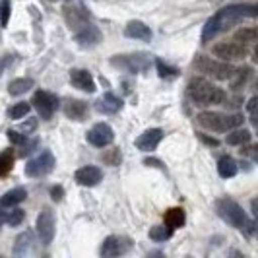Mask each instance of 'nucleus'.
<instances>
[{
    "label": "nucleus",
    "mask_w": 258,
    "mask_h": 258,
    "mask_svg": "<svg viewBox=\"0 0 258 258\" xmlns=\"http://www.w3.org/2000/svg\"><path fill=\"white\" fill-rule=\"evenodd\" d=\"M248 18H258V2L256 4H231V6H225L218 12L214 14L202 29V43H208L212 39H216L220 33L229 31L233 26L241 24L243 20Z\"/></svg>",
    "instance_id": "1"
},
{
    "label": "nucleus",
    "mask_w": 258,
    "mask_h": 258,
    "mask_svg": "<svg viewBox=\"0 0 258 258\" xmlns=\"http://www.w3.org/2000/svg\"><path fill=\"white\" fill-rule=\"evenodd\" d=\"M186 93L190 97V101L198 107H212V105H223L227 101V93L225 90L218 88L216 84H212L210 80L202 76H194L188 82Z\"/></svg>",
    "instance_id": "2"
},
{
    "label": "nucleus",
    "mask_w": 258,
    "mask_h": 258,
    "mask_svg": "<svg viewBox=\"0 0 258 258\" xmlns=\"http://www.w3.org/2000/svg\"><path fill=\"white\" fill-rule=\"evenodd\" d=\"M216 214L227 225L239 229L245 237H250V235H254V231H256V223L250 220L246 216L245 210L239 206L235 200H231V198H220L216 202Z\"/></svg>",
    "instance_id": "3"
},
{
    "label": "nucleus",
    "mask_w": 258,
    "mask_h": 258,
    "mask_svg": "<svg viewBox=\"0 0 258 258\" xmlns=\"http://www.w3.org/2000/svg\"><path fill=\"white\" fill-rule=\"evenodd\" d=\"M243 115L233 113V115H225V113H216V111H202L198 115V122L202 128L210 130V132H229L233 128H239L243 124Z\"/></svg>",
    "instance_id": "4"
},
{
    "label": "nucleus",
    "mask_w": 258,
    "mask_h": 258,
    "mask_svg": "<svg viewBox=\"0 0 258 258\" xmlns=\"http://www.w3.org/2000/svg\"><path fill=\"white\" fill-rule=\"evenodd\" d=\"M194 70H198L200 74L210 78H216V80H229L235 72V66L231 62H225L220 58H210L206 54H198L194 58Z\"/></svg>",
    "instance_id": "5"
},
{
    "label": "nucleus",
    "mask_w": 258,
    "mask_h": 258,
    "mask_svg": "<svg viewBox=\"0 0 258 258\" xmlns=\"http://www.w3.org/2000/svg\"><path fill=\"white\" fill-rule=\"evenodd\" d=\"M111 64L130 72V74H142L154 64V58L148 52H130V54H116L111 58Z\"/></svg>",
    "instance_id": "6"
},
{
    "label": "nucleus",
    "mask_w": 258,
    "mask_h": 258,
    "mask_svg": "<svg viewBox=\"0 0 258 258\" xmlns=\"http://www.w3.org/2000/svg\"><path fill=\"white\" fill-rule=\"evenodd\" d=\"M212 54L220 60L225 62H237V60H245L248 56V47L239 43V41H221L218 45L212 47Z\"/></svg>",
    "instance_id": "7"
},
{
    "label": "nucleus",
    "mask_w": 258,
    "mask_h": 258,
    "mask_svg": "<svg viewBox=\"0 0 258 258\" xmlns=\"http://www.w3.org/2000/svg\"><path fill=\"white\" fill-rule=\"evenodd\" d=\"M33 107L37 109V113L41 118H45V120H51L54 113L60 109V101H58V97L51 93V91H43L39 90L35 91V95H33Z\"/></svg>",
    "instance_id": "8"
},
{
    "label": "nucleus",
    "mask_w": 258,
    "mask_h": 258,
    "mask_svg": "<svg viewBox=\"0 0 258 258\" xmlns=\"http://www.w3.org/2000/svg\"><path fill=\"white\" fill-rule=\"evenodd\" d=\"M35 231L39 235V241L43 245H51L56 233V220H54V212L51 208H43L35 223Z\"/></svg>",
    "instance_id": "9"
},
{
    "label": "nucleus",
    "mask_w": 258,
    "mask_h": 258,
    "mask_svg": "<svg viewBox=\"0 0 258 258\" xmlns=\"http://www.w3.org/2000/svg\"><path fill=\"white\" fill-rule=\"evenodd\" d=\"M54 155L49 152V150H45V152H41L37 157H33V159H29L26 165V175L27 177H31V179H37V177H45V175H49L52 169H54Z\"/></svg>",
    "instance_id": "10"
},
{
    "label": "nucleus",
    "mask_w": 258,
    "mask_h": 258,
    "mask_svg": "<svg viewBox=\"0 0 258 258\" xmlns=\"http://www.w3.org/2000/svg\"><path fill=\"white\" fill-rule=\"evenodd\" d=\"M132 248V239L122 237V235H109L101 245V256L103 258H116L126 254Z\"/></svg>",
    "instance_id": "11"
},
{
    "label": "nucleus",
    "mask_w": 258,
    "mask_h": 258,
    "mask_svg": "<svg viewBox=\"0 0 258 258\" xmlns=\"http://www.w3.org/2000/svg\"><path fill=\"white\" fill-rule=\"evenodd\" d=\"M62 16H64V22L66 26L70 27L74 33L84 29L86 26L91 24V18L90 12L84 8V6H78V4H70V6H64L62 10Z\"/></svg>",
    "instance_id": "12"
},
{
    "label": "nucleus",
    "mask_w": 258,
    "mask_h": 258,
    "mask_svg": "<svg viewBox=\"0 0 258 258\" xmlns=\"http://www.w3.org/2000/svg\"><path fill=\"white\" fill-rule=\"evenodd\" d=\"M113 140H115V130L111 128L107 122H97L88 132V142L95 148H105V146L113 144Z\"/></svg>",
    "instance_id": "13"
},
{
    "label": "nucleus",
    "mask_w": 258,
    "mask_h": 258,
    "mask_svg": "<svg viewBox=\"0 0 258 258\" xmlns=\"http://www.w3.org/2000/svg\"><path fill=\"white\" fill-rule=\"evenodd\" d=\"M74 181L82 186H97L103 181V171L95 165H84L74 173Z\"/></svg>",
    "instance_id": "14"
},
{
    "label": "nucleus",
    "mask_w": 258,
    "mask_h": 258,
    "mask_svg": "<svg viewBox=\"0 0 258 258\" xmlns=\"http://www.w3.org/2000/svg\"><path fill=\"white\" fill-rule=\"evenodd\" d=\"M161 140H163V130L148 128L146 132H142V134L134 140V146H136L140 152H154L155 148L159 146Z\"/></svg>",
    "instance_id": "15"
},
{
    "label": "nucleus",
    "mask_w": 258,
    "mask_h": 258,
    "mask_svg": "<svg viewBox=\"0 0 258 258\" xmlns=\"http://www.w3.org/2000/svg\"><path fill=\"white\" fill-rule=\"evenodd\" d=\"M70 82H72L74 88L86 91V93H93V91L97 90L91 72H88L86 68H74V70H70Z\"/></svg>",
    "instance_id": "16"
},
{
    "label": "nucleus",
    "mask_w": 258,
    "mask_h": 258,
    "mask_svg": "<svg viewBox=\"0 0 258 258\" xmlns=\"http://www.w3.org/2000/svg\"><path fill=\"white\" fill-rule=\"evenodd\" d=\"M74 39H76V43L80 45V47H86V49H88V47L99 45L101 39H103V35H101V31H99V27L90 24V26H86L84 29L76 31Z\"/></svg>",
    "instance_id": "17"
},
{
    "label": "nucleus",
    "mask_w": 258,
    "mask_h": 258,
    "mask_svg": "<svg viewBox=\"0 0 258 258\" xmlns=\"http://www.w3.org/2000/svg\"><path fill=\"white\" fill-rule=\"evenodd\" d=\"M62 111H64L66 118H70V120H84L88 116L90 107L82 99H66L62 105Z\"/></svg>",
    "instance_id": "18"
},
{
    "label": "nucleus",
    "mask_w": 258,
    "mask_h": 258,
    "mask_svg": "<svg viewBox=\"0 0 258 258\" xmlns=\"http://www.w3.org/2000/svg\"><path fill=\"white\" fill-rule=\"evenodd\" d=\"M124 35L128 39H138V41H150L152 39V29L150 26H146L144 22H138V20H132L126 24L124 27Z\"/></svg>",
    "instance_id": "19"
},
{
    "label": "nucleus",
    "mask_w": 258,
    "mask_h": 258,
    "mask_svg": "<svg viewBox=\"0 0 258 258\" xmlns=\"http://www.w3.org/2000/svg\"><path fill=\"white\" fill-rule=\"evenodd\" d=\"M252 78V68L250 66H241V68H235L233 76L229 78V88L231 91H241L246 86V82Z\"/></svg>",
    "instance_id": "20"
},
{
    "label": "nucleus",
    "mask_w": 258,
    "mask_h": 258,
    "mask_svg": "<svg viewBox=\"0 0 258 258\" xmlns=\"http://www.w3.org/2000/svg\"><path fill=\"white\" fill-rule=\"evenodd\" d=\"M26 198H27L26 188H24V186H16V188H10L8 192L2 194V198H0V206L14 208V206H18V204H22Z\"/></svg>",
    "instance_id": "21"
},
{
    "label": "nucleus",
    "mask_w": 258,
    "mask_h": 258,
    "mask_svg": "<svg viewBox=\"0 0 258 258\" xmlns=\"http://www.w3.org/2000/svg\"><path fill=\"white\" fill-rule=\"evenodd\" d=\"M99 111L101 113H107V115H113V113H118L120 109H122V99L115 95V93H111V91H107L103 97H101V101H99Z\"/></svg>",
    "instance_id": "22"
},
{
    "label": "nucleus",
    "mask_w": 258,
    "mask_h": 258,
    "mask_svg": "<svg viewBox=\"0 0 258 258\" xmlns=\"http://www.w3.org/2000/svg\"><path fill=\"white\" fill-rule=\"evenodd\" d=\"M31 246H33V233L24 231L16 237V243H14L12 252L16 254V256H24V254H27V252L31 250Z\"/></svg>",
    "instance_id": "23"
},
{
    "label": "nucleus",
    "mask_w": 258,
    "mask_h": 258,
    "mask_svg": "<svg viewBox=\"0 0 258 258\" xmlns=\"http://www.w3.org/2000/svg\"><path fill=\"white\" fill-rule=\"evenodd\" d=\"M237 171H239V165L231 155H221L220 161H218V173H220L221 179H231L237 175Z\"/></svg>",
    "instance_id": "24"
},
{
    "label": "nucleus",
    "mask_w": 258,
    "mask_h": 258,
    "mask_svg": "<svg viewBox=\"0 0 258 258\" xmlns=\"http://www.w3.org/2000/svg\"><path fill=\"white\" fill-rule=\"evenodd\" d=\"M186 216H184V210L182 208H169L165 212V225H169L171 229H179L184 225Z\"/></svg>",
    "instance_id": "25"
},
{
    "label": "nucleus",
    "mask_w": 258,
    "mask_h": 258,
    "mask_svg": "<svg viewBox=\"0 0 258 258\" xmlns=\"http://www.w3.org/2000/svg\"><path fill=\"white\" fill-rule=\"evenodd\" d=\"M250 138H252V134L246 128H233L229 130L225 142L229 144V146H245V144L250 142Z\"/></svg>",
    "instance_id": "26"
},
{
    "label": "nucleus",
    "mask_w": 258,
    "mask_h": 258,
    "mask_svg": "<svg viewBox=\"0 0 258 258\" xmlns=\"http://www.w3.org/2000/svg\"><path fill=\"white\" fill-rule=\"evenodd\" d=\"M33 88V80L31 78H16L8 84V93L10 95H22Z\"/></svg>",
    "instance_id": "27"
},
{
    "label": "nucleus",
    "mask_w": 258,
    "mask_h": 258,
    "mask_svg": "<svg viewBox=\"0 0 258 258\" xmlns=\"http://www.w3.org/2000/svg\"><path fill=\"white\" fill-rule=\"evenodd\" d=\"M148 235H150V239L155 241V243H163V241H169L173 237V229L169 225H154Z\"/></svg>",
    "instance_id": "28"
},
{
    "label": "nucleus",
    "mask_w": 258,
    "mask_h": 258,
    "mask_svg": "<svg viewBox=\"0 0 258 258\" xmlns=\"http://www.w3.org/2000/svg\"><path fill=\"white\" fill-rule=\"evenodd\" d=\"M235 41L248 45V43H256L258 41V27H243L235 33Z\"/></svg>",
    "instance_id": "29"
},
{
    "label": "nucleus",
    "mask_w": 258,
    "mask_h": 258,
    "mask_svg": "<svg viewBox=\"0 0 258 258\" xmlns=\"http://www.w3.org/2000/svg\"><path fill=\"white\" fill-rule=\"evenodd\" d=\"M14 167V150H4L0 152V177L8 175Z\"/></svg>",
    "instance_id": "30"
},
{
    "label": "nucleus",
    "mask_w": 258,
    "mask_h": 258,
    "mask_svg": "<svg viewBox=\"0 0 258 258\" xmlns=\"http://www.w3.org/2000/svg\"><path fill=\"white\" fill-rule=\"evenodd\" d=\"M155 68H157V74L159 78H163V80H173V78L179 76V70L177 68H173V66H167L161 58H155Z\"/></svg>",
    "instance_id": "31"
},
{
    "label": "nucleus",
    "mask_w": 258,
    "mask_h": 258,
    "mask_svg": "<svg viewBox=\"0 0 258 258\" xmlns=\"http://www.w3.org/2000/svg\"><path fill=\"white\" fill-rule=\"evenodd\" d=\"M29 109H31V105L27 103V101H20V103H16L14 107L8 109V116L12 120H20V118L29 115Z\"/></svg>",
    "instance_id": "32"
},
{
    "label": "nucleus",
    "mask_w": 258,
    "mask_h": 258,
    "mask_svg": "<svg viewBox=\"0 0 258 258\" xmlns=\"http://www.w3.org/2000/svg\"><path fill=\"white\" fill-rule=\"evenodd\" d=\"M24 218H26V212L24 210H20V208H12V212H8L6 214V218H4V221L10 225V227H18L22 221H24Z\"/></svg>",
    "instance_id": "33"
},
{
    "label": "nucleus",
    "mask_w": 258,
    "mask_h": 258,
    "mask_svg": "<svg viewBox=\"0 0 258 258\" xmlns=\"http://www.w3.org/2000/svg\"><path fill=\"white\" fill-rule=\"evenodd\" d=\"M8 140L14 144V146H24L27 142V136L22 132V130H8Z\"/></svg>",
    "instance_id": "34"
},
{
    "label": "nucleus",
    "mask_w": 258,
    "mask_h": 258,
    "mask_svg": "<svg viewBox=\"0 0 258 258\" xmlns=\"http://www.w3.org/2000/svg\"><path fill=\"white\" fill-rule=\"evenodd\" d=\"M241 154L248 157V159H252L254 163H258V144H245L243 146V150H241Z\"/></svg>",
    "instance_id": "35"
},
{
    "label": "nucleus",
    "mask_w": 258,
    "mask_h": 258,
    "mask_svg": "<svg viewBox=\"0 0 258 258\" xmlns=\"http://www.w3.org/2000/svg\"><path fill=\"white\" fill-rule=\"evenodd\" d=\"M246 113L250 115V122L258 120V95L250 97V99L246 101Z\"/></svg>",
    "instance_id": "36"
},
{
    "label": "nucleus",
    "mask_w": 258,
    "mask_h": 258,
    "mask_svg": "<svg viewBox=\"0 0 258 258\" xmlns=\"http://www.w3.org/2000/svg\"><path fill=\"white\" fill-rule=\"evenodd\" d=\"M10 20V0H2L0 4V26L6 27Z\"/></svg>",
    "instance_id": "37"
},
{
    "label": "nucleus",
    "mask_w": 258,
    "mask_h": 258,
    "mask_svg": "<svg viewBox=\"0 0 258 258\" xmlns=\"http://www.w3.org/2000/svg\"><path fill=\"white\" fill-rule=\"evenodd\" d=\"M62 196H64V188H62V186H58V184H56V186H52L51 198L54 200V202H60V200H62Z\"/></svg>",
    "instance_id": "38"
},
{
    "label": "nucleus",
    "mask_w": 258,
    "mask_h": 258,
    "mask_svg": "<svg viewBox=\"0 0 258 258\" xmlns=\"http://www.w3.org/2000/svg\"><path fill=\"white\" fill-rule=\"evenodd\" d=\"M37 128V120H35V118H29V120H26V122H24V124H22V132H27V134H31V132H33V130Z\"/></svg>",
    "instance_id": "39"
},
{
    "label": "nucleus",
    "mask_w": 258,
    "mask_h": 258,
    "mask_svg": "<svg viewBox=\"0 0 258 258\" xmlns=\"http://www.w3.org/2000/svg\"><path fill=\"white\" fill-rule=\"evenodd\" d=\"M250 210H252V218H254V223H256V231H258V198H254L250 202Z\"/></svg>",
    "instance_id": "40"
},
{
    "label": "nucleus",
    "mask_w": 258,
    "mask_h": 258,
    "mask_svg": "<svg viewBox=\"0 0 258 258\" xmlns=\"http://www.w3.org/2000/svg\"><path fill=\"white\" fill-rule=\"evenodd\" d=\"M200 140H202V142H206V144H210V146H220V142H218L216 138H208L206 134H200Z\"/></svg>",
    "instance_id": "41"
},
{
    "label": "nucleus",
    "mask_w": 258,
    "mask_h": 258,
    "mask_svg": "<svg viewBox=\"0 0 258 258\" xmlns=\"http://www.w3.org/2000/svg\"><path fill=\"white\" fill-rule=\"evenodd\" d=\"M144 163L150 165V167H161V161H157V159H146Z\"/></svg>",
    "instance_id": "42"
},
{
    "label": "nucleus",
    "mask_w": 258,
    "mask_h": 258,
    "mask_svg": "<svg viewBox=\"0 0 258 258\" xmlns=\"http://www.w3.org/2000/svg\"><path fill=\"white\" fill-rule=\"evenodd\" d=\"M223 105H229V107L235 109V107H239V105H241V97H235V99H231V101H225Z\"/></svg>",
    "instance_id": "43"
},
{
    "label": "nucleus",
    "mask_w": 258,
    "mask_h": 258,
    "mask_svg": "<svg viewBox=\"0 0 258 258\" xmlns=\"http://www.w3.org/2000/svg\"><path fill=\"white\" fill-rule=\"evenodd\" d=\"M6 218V214H4V206H0V227H2V221Z\"/></svg>",
    "instance_id": "44"
},
{
    "label": "nucleus",
    "mask_w": 258,
    "mask_h": 258,
    "mask_svg": "<svg viewBox=\"0 0 258 258\" xmlns=\"http://www.w3.org/2000/svg\"><path fill=\"white\" fill-rule=\"evenodd\" d=\"M252 58H254V62H258V45L254 47V52H252Z\"/></svg>",
    "instance_id": "45"
},
{
    "label": "nucleus",
    "mask_w": 258,
    "mask_h": 258,
    "mask_svg": "<svg viewBox=\"0 0 258 258\" xmlns=\"http://www.w3.org/2000/svg\"><path fill=\"white\" fill-rule=\"evenodd\" d=\"M252 124H254V128H256V132H258V120H254V122H252Z\"/></svg>",
    "instance_id": "46"
},
{
    "label": "nucleus",
    "mask_w": 258,
    "mask_h": 258,
    "mask_svg": "<svg viewBox=\"0 0 258 258\" xmlns=\"http://www.w3.org/2000/svg\"><path fill=\"white\" fill-rule=\"evenodd\" d=\"M51 2H58V0H51Z\"/></svg>",
    "instance_id": "47"
}]
</instances>
